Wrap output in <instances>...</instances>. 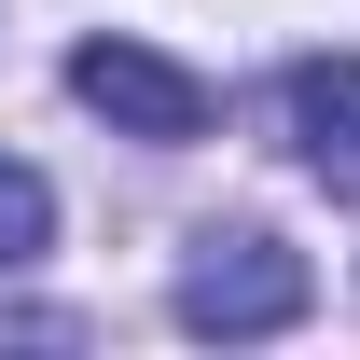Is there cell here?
Listing matches in <instances>:
<instances>
[{
	"label": "cell",
	"instance_id": "1",
	"mask_svg": "<svg viewBox=\"0 0 360 360\" xmlns=\"http://www.w3.org/2000/svg\"><path fill=\"white\" fill-rule=\"evenodd\" d=\"M319 305V277L291 236L264 222H208L194 236V264H180V333H208V347H250V333H291Z\"/></svg>",
	"mask_w": 360,
	"mask_h": 360
},
{
	"label": "cell",
	"instance_id": "2",
	"mask_svg": "<svg viewBox=\"0 0 360 360\" xmlns=\"http://www.w3.org/2000/svg\"><path fill=\"white\" fill-rule=\"evenodd\" d=\"M70 97H84L111 139H153V153H180V139L222 125V97L194 84L180 56H153V42H84V56H70Z\"/></svg>",
	"mask_w": 360,
	"mask_h": 360
},
{
	"label": "cell",
	"instance_id": "4",
	"mask_svg": "<svg viewBox=\"0 0 360 360\" xmlns=\"http://www.w3.org/2000/svg\"><path fill=\"white\" fill-rule=\"evenodd\" d=\"M42 250H56V194H42V167L0 153V277H28Z\"/></svg>",
	"mask_w": 360,
	"mask_h": 360
},
{
	"label": "cell",
	"instance_id": "3",
	"mask_svg": "<svg viewBox=\"0 0 360 360\" xmlns=\"http://www.w3.org/2000/svg\"><path fill=\"white\" fill-rule=\"evenodd\" d=\"M277 125H291V167L360 208V56H291L277 70Z\"/></svg>",
	"mask_w": 360,
	"mask_h": 360
}]
</instances>
